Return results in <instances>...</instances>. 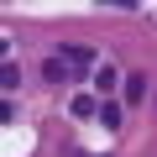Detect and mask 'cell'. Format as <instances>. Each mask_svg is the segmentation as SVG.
<instances>
[{"instance_id": "obj_1", "label": "cell", "mask_w": 157, "mask_h": 157, "mask_svg": "<svg viewBox=\"0 0 157 157\" xmlns=\"http://www.w3.org/2000/svg\"><path fill=\"white\" fill-rule=\"evenodd\" d=\"M94 68V52L89 47H58L47 58V78H78V73H89Z\"/></svg>"}, {"instance_id": "obj_2", "label": "cell", "mask_w": 157, "mask_h": 157, "mask_svg": "<svg viewBox=\"0 0 157 157\" xmlns=\"http://www.w3.org/2000/svg\"><path fill=\"white\" fill-rule=\"evenodd\" d=\"M141 94H147V78H126V100L141 105Z\"/></svg>"}]
</instances>
